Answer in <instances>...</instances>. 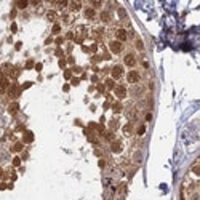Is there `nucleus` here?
<instances>
[{
    "label": "nucleus",
    "mask_w": 200,
    "mask_h": 200,
    "mask_svg": "<svg viewBox=\"0 0 200 200\" xmlns=\"http://www.w3.org/2000/svg\"><path fill=\"white\" fill-rule=\"evenodd\" d=\"M109 48H111L112 53L119 54V53L123 50V43H122V42H119V40H112L111 43H109Z\"/></svg>",
    "instance_id": "f257e3e1"
},
{
    "label": "nucleus",
    "mask_w": 200,
    "mask_h": 200,
    "mask_svg": "<svg viewBox=\"0 0 200 200\" xmlns=\"http://www.w3.org/2000/svg\"><path fill=\"white\" fill-rule=\"evenodd\" d=\"M139 78H141V75H139L138 70H130V72L127 74V80L130 82V83H138Z\"/></svg>",
    "instance_id": "f03ea898"
},
{
    "label": "nucleus",
    "mask_w": 200,
    "mask_h": 200,
    "mask_svg": "<svg viewBox=\"0 0 200 200\" xmlns=\"http://www.w3.org/2000/svg\"><path fill=\"white\" fill-rule=\"evenodd\" d=\"M8 95H10V98L16 99V98H18L19 95H21V88H19L16 83H14V85H11V87H8Z\"/></svg>",
    "instance_id": "7ed1b4c3"
},
{
    "label": "nucleus",
    "mask_w": 200,
    "mask_h": 200,
    "mask_svg": "<svg viewBox=\"0 0 200 200\" xmlns=\"http://www.w3.org/2000/svg\"><path fill=\"white\" fill-rule=\"evenodd\" d=\"M123 62H125V66H128V67H133V66L136 64V58H135V54H131V53L125 54Z\"/></svg>",
    "instance_id": "20e7f679"
},
{
    "label": "nucleus",
    "mask_w": 200,
    "mask_h": 200,
    "mask_svg": "<svg viewBox=\"0 0 200 200\" xmlns=\"http://www.w3.org/2000/svg\"><path fill=\"white\" fill-rule=\"evenodd\" d=\"M114 91H115V96L119 98V99H123L125 96H127V88L123 87V85H119V87L114 88Z\"/></svg>",
    "instance_id": "39448f33"
},
{
    "label": "nucleus",
    "mask_w": 200,
    "mask_h": 200,
    "mask_svg": "<svg viewBox=\"0 0 200 200\" xmlns=\"http://www.w3.org/2000/svg\"><path fill=\"white\" fill-rule=\"evenodd\" d=\"M122 75H123V67H122V66H114V67H112V78H114V80L120 78Z\"/></svg>",
    "instance_id": "423d86ee"
},
{
    "label": "nucleus",
    "mask_w": 200,
    "mask_h": 200,
    "mask_svg": "<svg viewBox=\"0 0 200 200\" xmlns=\"http://www.w3.org/2000/svg\"><path fill=\"white\" fill-rule=\"evenodd\" d=\"M5 91H8V78L2 77L0 78V95H3Z\"/></svg>",
    "instance_id": "0eeeda50"
},
{
    "label": "nucleus",
    "mask_w": 200,
    "mask_h": 200,
    "mask_svg": "<svg viewBox=\"0 0 200 200\" xmlns=\"http://www.w3.org/2000/svg\"><path fill=\"white\" fill-rule=\"evenodd\" d=\"M115 35H117V40H119V42H125V40H127V30H125V29H117Z\"/></svg>",
    "instance_id": "6e6552de"
},
{
    "label": "nucleus",
    "mask_w": 200,
    "mask_h": 200,
    "mask_svg": "<svg viewBox=\"0 0 200 200\" xmlns=\"http://www.w3.org/2000/svg\"><path fill=\"white\" fill-rule=\"evenodd\" d=\"M111 151L112 152H120L122 151V143H120V141H112V144H111Z\"/></svg>",
    "instance_id": "1a4fd4ad"
},
{
    "label": "nucleus",
    "mask_w": 200,
    "mask_h": 200,
    "mask_svg": "<svg viewBox=\"0 0 200 200\" xmlns=\"http://www.w3.org/2000/svg\"><path fill=\"white\" fill-rule=\"evenodd\" d=\"M24 143H32L34 141V133L32 131H24V138H22Z\"/></svg>",
    "instance_id": "9d476101"
},
{
    "label": "nucleus",
    "mask_w": 200,
    "mask_h": 200,
    "mask_svg": "<svg viewBox=\"0 0 200 200\" xmlns=\"http://www.w3.org/2000/svg\"><path fill=\"white\" fill-rule=\"evenodd\" d=\"M85 16H87L88 19H93V18L96 16V11L93 10V8H87V10H85Z\"/></svg>",
    "instance_id": "9b49d317"
},
{
    "label": "nucleus",
    "mask_w": 200,
    "mask_h": 200,
    "mask_svg": "<svg viewBox=\"0 0 200 200\" xmlns=\"http://www.w3.org/2000/svg\"><path fill=\"white\" fill-rule=\"evenodd\" d=\"M101 21H103V22H109V21H111V13H109V11H103V13H101Z\"/></svg>",
    "instance_id": "f8f14e48"
},
{
    "label": "nucleus",
    "mask_w": 200,
    "mask_h": 200,
    "mask_svg": "<svg viewBox=\"0 0 200 200\" xmlns=\"http://www.w3.org/2000/svg\"><path fill=\"white\" fill-rule=\"evenodd\" d=\"M18 109H19V104H18V103H11V104L8 106V112H11V114H16Z\"/></svg>",
    "instance_id": "ddd939ff"
},
{
    "label": "nucleus",
    "mask_w": 200,
    "mask_h": 200,
    "mask_svg": "<svg viewBox=\"0 0 200 200\" xmlns=\"http://www.w3.org/2000/svg\"><path fill=\"white\" fill-rule=\"evenodd\" d=\"M22 147H24V144H22V143H14L13 147H11V151H13V152H21Z\"/></svg>",
    "instance_id": "4468645a"
},
{
    "label": "nucleus",
    "mask_w": 200,
    "mask_h": 200,
    "mask_svg": "<svg viewBox=\"0 0 200 200\" xmlns=\"http://www.w3.org/2000/svg\"><path fill=\"white\" fill-rule=\"evenodd\" d=\"M123 133H125L127 136H130V135H131V133H133V127H131V123H127V125H125V127H123Z\"/></svg>",
    "instance_id": "2eb2a0df"
},
{
    "label": "nucleus",
    "mask_w": 200,
    "mask_h": 200,
    "mask_svg": "<svg viewBox=\"0 0 200 200\" xmlns=\"http://www.w3.org/2000/svg\"><path fill=\"white\" fill-rule=\"evenodd\" d=\"M18 75H19V69L18 67H11L10 69V77L11 78H18Z\"/></svg>",
    "instance_id": "dca6fc26"
},
{
    "label": "nucleus",
    "mask_w": 200,
    "mask_h": 200,
    "mask_svg": "<svg viewBox=\"0 0 200 200\" xmlns=\"http://www.w3.org/2000/svg\"><path fill=\"white\" fill-rule=\"evenodd\" d=\"M46 18L50 19V21H54V19H56V11H48V13H46Z\"/></svg>",
    "instance_id": "f3484780"
},
{
    "label": "nucleus",
    "mask_w": 200,
    "mask_h": 200,
    "mask_svg": "<svg viewBox=\"0 0 200 200\" xmlns=\"http://www.w3.org/2000/svg\"><path fill=\"white\" fill-rule=\"evenodd\" d=\"M106 87H107L109 90H114V88H115V83H114V80L107 78V80H106Z\"/></svg>",
    "instance_id": "a211bd4d"
},
{
    "label": "nucleus",
    "mask_w": 200,
    "mask_h": 200,
    "mask_svg": "<svg viewBox=\"0 0 200 200\" xmlns=\"http://www.w3.org/2000/svg\"><path fill=\"white\" fill-rule=\"evenodd\" d=\"M112 109H114V112H115V114H119L120 111H122V104H120V103H115V104L112 106Z\"/></svg>",
    "instance_id": "6ab92c4d"
},
{
    "label": "nucleus",
    "mask_w": 200,
    "mask_h": 200,
    "mask_svg": "<svg viewBox=\"0 0 200 200\" xmlns=\"http://www.w3.org/2000/svg\"><path fill=\"white\" fill-rule=\"evenodd\" d=\"M70 10H74V11L80 10V3H78V2H72V3H70Z\"/></svg>",
    "instance_id": "aec40b11"
},
{
    "label": "nucleus",
    "mask_w": 200,
    "mask_h": 200,
    "mask_svg": "<svg viewBox=\"0 0 200 200\" xmlns=\"http://www.w3.org/2000/svg\"><path fill=\"white\" fill-rule=\"evenodd\" d=\"M27 5H29V3H27L26 0H22V2H16V7H18V8H21V10H22V8H26Z\"/></svg>",
    "instance_id": "412c9836"
},
{
    "label": "nucleus",
    "mask_w": 200,
    "mask_h": 200,
    "mask_svg": "<svg viewBox=\"0 0 200 200\" xmlns=\"http://www.w3.org/2000/svg\"><path fill=\"white\" fill-rule=\"evenodd\" d=\"M21 165V159H19V157H14L13 159V167H19Z\"/></svg>",
    "instance_id": "4be33fe9"
},
{
    "label": "nucleus",
    "mask_w": 200,
    "mask_h": 200,
    "mask_svg": "<svg viewBox=\"0 0 200 200\" xmlns=\"http://www.w3.org/2000/svg\"><path fill=\"white\" fill-rule=\"evenodd\" d=\"M59 30H61V26H59V24H54L51 32H53V34H59Z\"/></svg>",
    "instance_id": "5701e85b"
},
{
    "label": "nucleus",
    "mask_w": 200,
    "mask_h": 200,
    "mask_svg": "<svg viewBox=\"0 0 200 200\" xmlns=\"http://www.w3.org/2000/svg\"><path fill=\"white\" fill-rule=\"evenodd\" d=\"M119 16L120 18H127V11H125L123 8H119Z\"/></svg>",
    "instance_id": "b1692460"
},
{
    "label": "nucleus",
    "mask_w": 200,
    "mask_h": 200,
    "mask_svg": "<svg viewBox=\"0 0 200 200\" xmlns=\"http://www.w3.org/2000/svg\"><path fill=\"white\" fill-rule=\"evenodd\" d=\"M197 165H199V162H195L194 167H192V171H194L195 175H199V167H197Z\"/></svg>",
    "instance_id": "393cba45"
},
{
    "label": "nucleus",
    "mask_w": 200,
    "mask_h": 200,
    "mask_svg": "<svg viewBox=\"0 0 200 200\" xmlns=\"http://www.w3.org/2000/svg\"><path fill=\"white\" fill-rule=\"evenodd\" d=\"M144 133H146V127H144V125H141L139 130H138V135H144Z\"/></svg>",
    "instance_id": "a878e982"
},
{
    "label": "nucleus",
    "mask_w": 200,
    "mask_h": 200,
    "mask_svg": "<svg viewBox=\"0 0 200 200\" xmlns=\"http://www.w3.org/2000/svg\"><path fill=\"white\" fill-rule=\"evenodd\" d=\"M136 46H138V48H139V50H143V48H144L143 42H141V40H139V38H138V40H136Z\"/></svg>",
    "instance_id": "bb28decb"
},
{
    "label": "nucleus",
    "mask_w": 200,
    "mask_h": 200,
    "mask_svg": "<svg viewBox=\"0 0 200 200\" xmlns=\"http://www.w3.org/2000/svg\"><path fill=\"white\" fill-rule=\"evenodd\" d=\"M70 77H72V72H70V70H66V72H64V78H67V80H69Z\"/></svg>",
    "instance_id": "cd10ccee"
},
{
    "label": "nucleus",
    "mask_w": 200,
    "mask_h": 200,
    "mask_svg": "<svg viewBox=\"0 0 200 200\" xmlns=\"http://www.w3.org/2000/svg\"><path fill=\"white\" fill-rule=\"evenodd\" d=\"M26 67H27V69H32V67H34V62H32V61H27Z\"/></svg>",
    "instance_id": "c85d7f7f"
},
{
    "label": "nucleus",
    "mask_w": 200,
    "mask_h": 200,
    "mask_svg": "<svg viewBox=\"0 0 200 200\" xmlns=\"http://www.w3.org/2000/svg\"><path fill=\"white\" fill-rule=\"evenodd\" d=\"M152 120V114H146V122H151Z\"/></svg>",
    "instance_id": "c756f323"
},
{
    "label": "nucleus",
    "mask_w": 200,
    "mask_h": 200,
    "mask_svg": "<svg viewBox=\"0 0 200 200\" xmlns=\"http://www.w3.org/2000/svg\"><path fill=\"white\" fill-rule=\"evenodd\" d=\"M106 138H107V139H112L114 135H112V133H106Z\"/></svg>",
    "instance_id": "7c9ffc66"
},
{
    "label": "nucleus",
    "mask_w": 200,
    "mask_h": 200,
    "mask_svg": "<svg viewBox=\"0 0 200 200\" xmlns=\"http://www.w3.org/2000/svg\"><path fill=\"white\" fill-rule=\"evenodd\" d=\"M58 7H67V2H59V3H58Z\"/></svg>",
    "instance_id": "2f4dec72"
},
{
    "label": "nucleus",
    "mask_w": 200,
    "mask_h": 200,
    "mask_svg": "<svg viewBox=\"0 0 200 200\" xmlns=\"http://www.w3.org/2000/svg\"><path fill=\"white\" fill-rule=\"evenodd\" d=\"M56 43H58V45H61V43H62V38H61V37H58V38H56Z\"/></svg>",
    "instance_id": "473e14b6"
},
{
    "label": "nucleus",
    "mask_w": 200,
    "mask_h": 200,
    "mask_svg": "<svg viewBox=\"0 0 200 200\" xmlns=\"http://www.w3.org/2000/svg\"><path fill=\"white\" fill-rule=\"evenodd\" d=\"M93 7H95V8L96 7H101V2H93Z\"/></svg>",
    "instance_id": "72a5a7b5"
},
{
    "label": "nucleus",
    "mask_w": 200,
    "mask_h": 200,
    "mask_svg": "<svg viewBox=\"0 0 200 200\" xmlns=\"http://www.w3.org/2000/svg\"><path fill=\"white\" fill-rule=\"evenodd\" d=\"M56 56H62V50H56Z\"/></svg>",
    "instance_id": "f704fd0d"
},
{
    "label": "nucleus",
    "mask_w": 200,
    "mask_h": 200,
    "mask_svg": "<svg viewBox=\"0 0 200 200\" xmlns=\"http://www.w3.org/2000/svg\"><path fill=\"white\" fill-rule=\"evenodd\" d=\"M72 85H78V78H72Z\"/></svg>",
    "instance_id": "c9c22d12"
},
{
    "label": "nucleus",
    "mask_w": 200,
    "mask_h": 200,
    "mask_svg": "<svg viewBox=\"0 0 200 200\" xmlns=\"http://www.w3.org/2000/svg\"><path fill=\"white\" fill-rule=\"evenodd\" d=\"M59 66H61V67H64V66H66V61L61 59V61H59Z\"/></svg>",
    "instance_id": "e433bc0d"
},
{
    "label": "nucleus",
    "mask_w": 200,
    "mask_h": 200,
    "mask_svg": "<svg viewBox=\"0 0 200 200\" xmlns=\"http://www.w3.org/2000/svg\"><path fill=\"white\" fill-rule=\"evenodd\" d=\"M104 165H106V162H104V160H101V162H99V167L104 168Z\"/></svg>",
    "instance_id": "4c0bfd02"
},
{
    "label": "nucleus",
    "mask_w": 200,
    "mask_h": 200,
    "mask_svg": "<svg viewBox=\"0 0 200 200\" xmlns=\"http://www.w3.org/2000/svg\"><path fill=\"white\" fill-rule=\"evenodd\" d=\"M3 175V171H2V168H0V176H2Z\"/></svg>",
    "instance_id": "58836bf2"
},
{
    "label": "nucleus",
    "mask_w": 200,
    "mask_h": 200,
    "mask_svg": "<svg viewBox=\"0 0 200 200\" xmlns=\"http://www.w3.org/2000/svg\"><path fill=\"white\" fill-rule=\"evenodd\" d=\"M181 200H184V199H181Z\"/></svg>",
    "instance_id": "ea45409f"
}]
</instances>
